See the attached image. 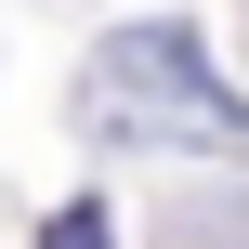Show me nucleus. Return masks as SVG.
Wrapping results in <instances>:
<instances>
[{
  "instance_id": "obj_1",
  "label": "nucleus",
  "mask_w": 249,
  "mask_h": 249,
  "mask_svg": "<svg viewBox=\"0 0 249 249\" xmlns=\"http://www.w3.org/2000/svg\"><path fill=\"white\" fill-rule=\"evenodd\" d=\"M79 131L92 144H184V158H236L249 144V105L210 79V39L197 26H118V39H92V66H79Z\"/></svg>"
},
{
  "instance_id": "obj_2",
  "label": "nucleus",
  "mask_w": 249,
  "mask_h": 249,
  "mask_svg": "<svg viewBox=\"0 0 249 249\" xmlns=\"http://www.w3.org/2000/svg\"><path fill=\"white\" fill-rule=\"evenodd\" d=\"M39 249H105V210H92V197H66V210H53V236Z\"/></svg>"
}]
</instances>
